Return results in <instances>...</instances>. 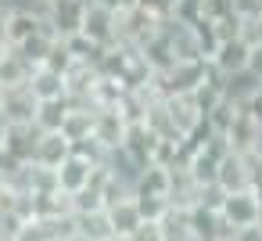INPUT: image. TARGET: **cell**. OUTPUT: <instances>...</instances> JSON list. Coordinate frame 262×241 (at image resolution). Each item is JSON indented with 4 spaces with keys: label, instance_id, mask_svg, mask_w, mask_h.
<instances>
[{
    "label": "cell",
    "instance_id": "277c9868",
    "mask_svg": "<svg viewBox=\"0 0 262 241\" xmlns=\"http://www.w3.org/2000/svg\"><path fill=\"white\" fill-rule=\"evenodd\" d=\"M40 29H43V15H36V11H26V8L4 11V44L8 47H22Z\"/></svg>",
    "mask_w": 262,
    "mask_h": 241
},
{
    "label": "cell",
    "instance_id": "ba28073f",
    "mask_svg": "<svg viewBox=\"0 0 262 241\" xmlns=\"http://www.w3.org/2000/svg\"><path fill=\"white\" fill-rule=\"evenodd\" d=\"M65 115H69V97H61V101H40L33 126H36L40 133H58V130L65 126Z\"/></svg>",
    "mask_w": 262,
    "mask_h": 241
},
{
    "label": "cell",
    "instance_id": "4fadbf2b",
    "mask_svg": "<svg viewBox=\"0 0 262 241\" xmlns=\"http://www.w3.org/2000/svg\"><path fill=\"white\" fill-rule=\"evenodd\" d=\"M258 87H262V83H258Z\"/></svg>",
    "mask_w": 262,
    "mask_h": 241
},
{
    "label": "cell",
    "instance_id": "8992f818",
    "mask_svg": "<svg viewBox=\"0 0 262 241\" xmlns=\"http://www.w3.org/2000/svg\"><path fill=\"white\" fill-rule=\"evenodd\" d=\"M104 216H108L112 237H133V230L144 223V216H140V209H137L133 194H129V198H122V202H115V205H104Z\"/></svg>",
    "mask_w": 262,
    "mask_h": 241
},
{
    "label": "cell",
    "instance_id": "7a4b0ae2",
    "mask_svg": "<svg viewBox=\"0 0 262 241\" xmlns=\"http://www.w3.org/2000/svg\"><path fill=\"white\" fill-rule=\"evenodd\" d=\"M101 166L97 162H90L86 155H79V151H72L58 169H54V180H58V191L61 194H79L83 187H90V180H94V173H97Z\"/></svg>",
    "mask_w": 262,
    "mask_h": 241
},
{
    "label": "cell",
    "instance_id": "6da1fadb",
    "mask_svg": "<svg viewBox=\"0 0 262 241\" xmlns=\"http://www.w3.org/2000/svg\"><path fill=\"white\" fill-rule=\"evenodd\" d=\"M219 219L223 227L233 234V230H244V227H255L258 219V191L255 187H244V191H233L223 198L219 205Z\"/></svg>",
    "mask_w": 262,
    "mask_h": 241
},
{
    "label": "cell",
    "instance_id": "30bf717a",
    "mask_svg": "<svg viewBox=\"0 0 262 241\" xmlns=\"http://www.w3.org/2000/svg\"><path fill=\"white\" fill-rule=\"evenodd\" d=\"M244 72H248L251 79H258V83H262V40L248 47V65H244Z\"/></svg>",
    "mask_w": 262,
    "mask_h": 241
},
{
    "label": "cell",
    "instance_id": "52a82bcc",
    "mask_svg": "<svg viewBox=\"0 0 262 241\" xmlns=\"http://www.w3.org/2000/svg\"><path fill=\"white\" fill-rule=\"evenodd\" d=\"M26 90L36 97V101H61L65 94H69V87H65V76L61 72H51V69H33L29 72V83H26Z\"/></svg>",
    "mask_w": 262,
    "mask_h": 241
},
{
    "label": "cell",
    "instance_id": "8fae6325",
    "mask_svg": "<svg viewBox=\"0 0 262 241\" xmlns=\"http://www.w3.org/2000/svg\"><path fill=\"white\" fill-rule=\"evenodd\" d=\"M76 4H94V0H76Z\"/></svg>",
    "mask_w": 262,
    "mask_h": 241
},
{
    "label": "cell",
    "instance_id": "9c48e42d",
    "mask_svg": "<svg viewBox=\"0 0 262 241\" xmlns=\"http://www.w3.org/2000/svg\"><path fill=\"white\" fill-rule=\"evenodd\" d=\"M241 112H244V115H248V119H251V123L262 130V87H258V90H255V94H251V97L241 105Z\"/></svg>",
    "mask_w": 262,
    "mask_h": 241
},
{
    "label": "cell",
    "instance_id": "7c38bea8",
    "mask_svg": "<svg viewBox=\"0 0 262 241\" xmlns=\"http://www.w3.org/2000/svg\"><path fill=\"white\" fill-rule=\"evenodd\" d=\"M112 241H129V237H112Z\"/></svg>",
    "mask_w": 262,
    "mask_h": 241
},
{
    "label": "cell",
    "instance_id": "5b68a950",
    "mask_svg": "<svg viewBox=\"0 0 262 241\" xmlns=\"http://www.w3.org/2000/svg\"><path fill=\"white\" fill-rule=\"evenodd\" d=\"M69 155H72V140H69L61 130H58V133H40V137H36V155H33L36 166L58 169Z\"/></svg>",
    "mask_w": 262,
    "mask_h": 241
},
{
    "label": "cell",
    "instance_id": "3957f363",
    "mask_svg": "<svg viewBox=\"0 0 262 241\" xmlns=\"http://www.w3.org/2000/svg\"><path fill=\"white\" fill-rule=\"evenodd\" d=\"M36 97L26 87H11V90H0V119L8 126H33L36 119Z\"/></svg>",
    "mask_w": 262,
    "mask_h": 241
}]
</instances>
